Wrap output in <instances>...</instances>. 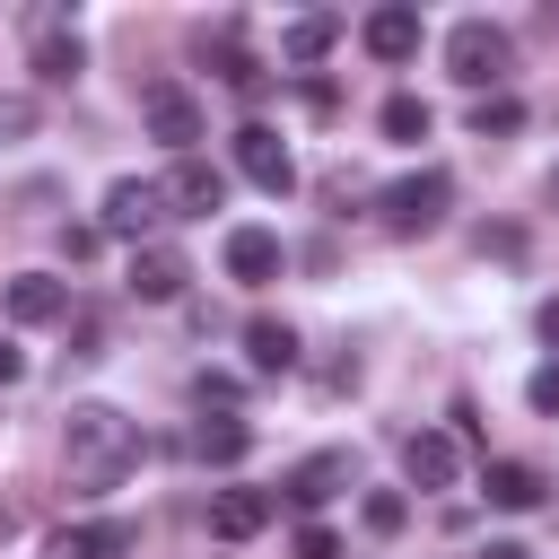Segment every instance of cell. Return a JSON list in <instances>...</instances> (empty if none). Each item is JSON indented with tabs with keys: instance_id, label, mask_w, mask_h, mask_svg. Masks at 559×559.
Instances as JSON below:
<instances>
[{
	"instance_id": "8992f818",
	"label": "cell",
	"mask_w": 559,
	"mask_h": 559,
	"mask_svg": "<svg viewBox=\"0 0 559 559\" xmlns=\"http://www.w3.org/2000/svg\"><path fill=\"white\" fill-rule=\"evenodd\" d=\"M236 175H245L253 192H271V201H280V192L297 183V157H288V140H280L271 122H245V131H236Z\"/></svg>"
},
{
	"instance_id": "ac0fdd59",
	"label": "cell",
	"mask_w": 559,
	"mask_h": 559,
	"mask_svg": "<svg viewBox=\"0 0 559 559\" xmlns=\"http://www.w3.org/2000/svg\"><path fill=\"white\" fill-rule=\"evenodd\" d=\"M332 44H341V17H332V9H306V17H297V26L280 35V61H297V70H314V61L332 52Z\"/></svg>"
},
{
	"instance_id": "4316f807",
	"label": "cell",
	"mask_w": 559,
	"mask_h": 559,
	"mask_svg": "<svg viewBox=\"0 0 559 559\" xmlns=\"http://www.w3.org/2000/svg\"><path fill=\"white\" fill-rule=\"evenodd\" d=\"M533 332H542V341L559 349V297H542V306H533Z\"/></svg>"
},
{
	"instance_id": "44dd1931",
	"label": "cell",
	"mask_w": 559,
	"mask_h": 559,
	"mask_svg": "<svg viewBox=\"0 0 559 559\" xmlns=\"http://www.w3.org/2000/svg\"><path fill=\"white\" fill-rule=\"evenodd\" d=\"M507 131H524V105L498 87V96H480V105H472V140H507Z\"/></svg>"
},
{
	"instance_id": "ffe728a7",
	"label": "cell",
	"mask_w": 559,
	"mask_h": 559,
	"mask_svg": "<svg viewBox=\"0 0 559 559\" xmlns=\"http://www.w3.org/2000/svg\"><path fill=\"white\" fill-rule=\"evenodd\" d=\"M245 445H253V428H245L236 411H218V419L192 428V454H201V463H245Z\"/></svg>"
},
{
	"instance_id": "5b68a950",
	"label": "cell",
	"mask_w": 559,
	"mask_h": 559,
	"mask_svg": "<svg viewBox=\"0 0 559 559\" xmlns=\"http://www.w3.org/2000/svg\"><path fill=\"white\" fill-rule=\"evenodd\" d=\"M157 218H166V192L148 183V175H122V183H105V236H122V245H157Z\"/></svg>"
},
{
	"instance_id": "9c48e42d",
	"label": "cell",
	"mask_w": 559,
	"mask_h": 559,
	"mask_svg": "<svg viewBox=\"0 0 559 559\" xmlns=\"http://www.w3.org/2000/svg\"><path fill=\"white\" fill-rule=\"evenodd\" d=\"M26 52H35V79H70V70L87 61V44H79V26H70L61 9H35V17H26Z\"/></svg>"
},
{
	"instance_id": "83f0119b",
	"label": "cell",
	"mask_w": 559,
	"mask_h": 559,
	"mask_svg": "<svg viewBox=\"0 0 559 559\" xmlns=\"http://www.w3.org/2000/svg\"><path fill=\"white\" fill-rule=\"evenodd\" d=\"M17 376H26V358H17L9 341H0V384H17Z\"/></svg>"
},
{
	"instance_id": "e0dca14e",
	"label": "cell",
	"mask_w": 559,
	"mask_h": 559,
	"mask_svg": "<svg viewBox=\"0 0 559 559\" xmlns=\"http://www.w3.org/2000/svg\"><path fill=\"white\" fill-rule=\"evenodd\" d=\"M542 489H550V480H542L533 463H489V472H480V498H489V507H507V515L542 507Z\"/></svg>"
},
{
	"instance_id": "603a6c76",
	"label": "cell",
	"mask_w": 559,
	"mask_h": 559,
	"mask_svg": "<svg viewBox=\"0 0 559 559\" xmlns=\"http://www.w3.org/2000/svg\"><path fill=\"white\" fill-rule=\"evenodd\" d=\"M358 515H367V533H376V542H393V533H402V524H411V507H402V498H393V489H376V498H367V507H358Z\"/></svg>"
},
{
	"instance_id": "d6986e66",
	"label": "cell",
	"mask_w": 559,
	"mask_h": 559,
	"mask_svg": "<svg viewBox=\"0 0 559 559\" xmlns=\"http://www.w3.org/2000/svg\"><path fill=\"white\" fill-rule=\"evenodd\" d=\"M245 349H253L262 376H288V367H297V332H288L280 314H253V323H245Z\"/></svg>"
},
{
	"instance_id": "30bf717a",
	"label": "cell",
	"mask_w": 559,
	"mask_h": 559,
	"mask_svg": "<svg viewBox=\"0 0 559 559\" xmlns=\"http://www.w3.org/2000/svg\"><path fill=\"white\" fill-rule=\"evenodd\" d=\"M157 192H166V218H210V210L227 201V175H218L210 157H175V175H166Z\"/></svg>"
},
{
	"instance_id": "484cf974",
	"label": "cell",
	"mask_w": 559,
	"mask_h": 559,
	"mask_svg": "<svg viewBox=\"0 0 559 559\" xmlns=\"http://www.w3.org/2000/svg\"><path fill=\"white\" fill-rule=\"evenodd\" d=\"M96 236H105V227H61V253H70V262H87V253H96Z\"/></svg>"
},
{
	"instance_id": "8fae6325",
	"label": "cell",
	"mask_w": 559,
	"mask_h": 559,
	"mask_svg": "<svg viewBox=\"0 0 559 559\" xmlns=\"http://www.w3.org/2000/svg\"><path fill=\"white\" fill-rule=\"evenodd\" d=\"M402 472H411V489H454V480H463V445H454V428H419V437H402Z\"/></svg>"
},
{
	"instance_id": "9a60e30c",
	"label": "cell",
	"mask_w": 559,
	"mask_h": 559,
	"mask_svg": "<svg viewBox=\"0 0 559 559\" xmlns=\"http://www.w3.org/2000/svg\"><path fill=\"white\" fill-rule=\"evenodd\" d=\"M280 262H288V253H280V236H271V227H227V271H236L245 288L280 280Z\"/></svg>"
},
{
	"instance_id": "6da1fadb",
	"label": "cell",
	"mask_w": 559,
	"mask_h": 559,
	"mask_svg": "<svg viewBox=\"0 0 559 559\" xmlns=\"http://www.w3.org/2000/svg\"><path fill=\"white\" fill-rule=\"evenodd\" d=\"M61 463H70V480H79L87 498L122 489V472L140 463V419H122L114 402H70V419H61Z\"/></svg>"
},
{
	"instance_id": "277c9868",
	"label": "cell",
	"mask_w": 559,
	"mask_h": 559,
	"mask_svg": "<svg viewBox=\"0 0 559 559\" xmlns=\"http://www.w3.org/2000/svg\"><path fill=\"white\" fill-rule=\"evenodd\" d=\"M140 114H148V140H166L175 157L201 148V96H192L183 79H148V87H140Z\"/></svg>"
},
{
	"instance_id": "f546056e",
	"label": "cell",
	"mask_w": 559,
	"mask_h": 559,
	"mask_svg": "<svg viewBox=\"0 0 559 559\" xmlns=\"http://www.w3.org/2000/svg\"><path fill=\"white\" fill-rule=\"evenodd\" d=\"M542 192H550V210H559V166H550V183H542Z\"/></svg>"
},
{
	"instance_id": "f1b7e54d",
	"label": "cell",
	"mask_w": 559,
	"mask_h": 559,
	"mask_svg": "<svg viewBox=\"0 0 559 559\" xmlns=\"http://www.w3.org/2000/svg\"><path fill=\"white\" fill-rule=\"evenodd\" d=\"M480 559H524V550H515V542H489V550H480Z\"/></svg>"
},
{
	"instance_id": "7a4b0ae2",
	"label": "cell",
	"mask_w": 559,
	"mask_h": 559,
	"mask_svg": "<svg viewBox=\"0 0 559 559\" xmlns=\"http://www.w3.org/2000/svg\"><path fill=\"white\" fill-rule=\"evenodd\" d=\"M445 70L463 79V87H498L507 70H515V44H507V26H489V17H463L454 35H445Z\"/></svg>"
},
{
	"instance_id": "7c38bea8",
	"label": "cell",
	"mask_w": 559,
	"mask_h": 559,
	"mask_svg": "<svg viewBox=\"0 0 559 559\" xmlns=\"http://www.w3.org/2000/svg\"><path fill=\"white\" fill-rule=\"evenodd\" d=\"M0 306H9V323H61V314H70V280H52V271H17V280L0 288Z\"/></svg>"
},
{
	"instance_id": "7402d4cb",
	"label": "cell",
	"mask_w": 559,
	"mask_h": 559,
	"mask_svg": "<svg viewBox=\"0 0 559 559\" xmlns=\"http://www.w3.org/2000/svg\"><path fill=\"white\" fill-rule=\"evenodd\" d=\"M384 140H428V105L419 96H384Z\"/></svg>"
},
{
	"instance_id": "52a82bcc",
	"label": "cell",
	"mask_w": 559,
	"mask_h": 559,
	"mask_svg": "<svg viewBox=\"0 0 559 559\" xmlns=\"http://www.w3.org/2000/svg\"><path fill=\"white\" fill-rule=\"evenodd\" d=\"M183 280H192L183 245H166V236H157V245H131V280H122V288H131L140 306H175V297H183Z\"/></svg>"
},
{
	"instance_id": "ba28073f",
	"label": "cell",
	"mask_w": 559,
	"mask_h": 559,
	"mask_svg": "<svg viewBox=\"0 0 559 559\" xmlns=\"http://www.w3.org/2000/svg\"><path fill=\"white\" fill-rule=\"evenodd\" d=\"M349 480H358V472H349V454H341V445H323V454H306V463L280 480V498H288L297 515H314V507H332Z\"/></svg>"
},
{
	"instance_id": "4fadbf2b",
	"label": "cell",
	"mask_w": 559,
	"mask_h": 559,
	"mask_svg": "<svg viewBox=\"0 0 559 559\" xmlns=\"http://www.w3.org/2000/svg\"><path fill=\"white\" fill-rule=\"evenodd\" d=\"M271 515H280L271 489H218V498H210V533H218V542H253Z\"/></svg>"
},
{
	"instance_id": "cb8c5ba5",
	"label": "cell",
	"mask_w": 559,
	"mask_h": 559,
	"mask_svg": "<svg viewBox=\"0 0 559 559\" xmlns=\"http://www.w3.org/2000/svg\"><path fill=\"white\" fill-rule=\"evenodd\" d=\"M524 402H533L542 419H559V367H533V376H524Z\"/></svg>"
},
{
	"instance_id": "d4e9b609",
	"label": "cell",
	"mask_w": 559,
	"mask_h": 559,
	"mask_svg": "<svg viewBox=\"0 0 559 559\" xmlns=\"http://www.w3.org/2000/svg\"><path fill=\"white\" fill-rule=\"evenodd\" d=\"M297 559H341V542L323 524H297Z\"/></svg>"
},
{
	"instance_id": "2e32d148",
	"label": "cell",
	"mask_w": 559,
	"mask_h": 559,
	"mask_svg": "<svg viewBox=\"0 0 559 559\" xmlns=\"http://www.w3.org/2000/svg\"><path fill=\"white\" fill-rule=\"evenodd\" d=\"M140 533L131 524H61L52 542H44V559H122Z\"/></svg>"
},
{
	"instance_id": "3957f363",
	"label": "cell",
	"mask_w": 559,
	"mask_h": 559,
	"mask_svg": "<svg viewBox=\"0 0 559 559\" xmlns=\"http://www.w3.org/2000/svg\"><path fill=\"white\" fill-rule=\"evenodd\" d=\"M445 201H454V175H445V166H419V175H402V183L376 192V210H384L393 236H428V227L445 218Z\"/></svg>"
},
{
	"instance_id": "5bb4252c",
	"label": "cell",
	"mask_w": 559,
	"mask_h": 559,
	"mask_svg": "<svg viewBox=\"0 0 559 559\" xmlns=\"http://www.w3.org/2000/svg\"><path fill=\"white\" fill-rule=\"evenodd\" d=\"M358 44H367L376 61H411V52H419V9H402V0H384V9H367V26H358Z\"/></svg>"
}]
</instances>
